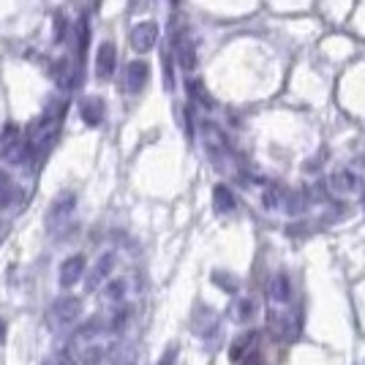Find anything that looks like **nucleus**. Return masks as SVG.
<instances>
[{"label":"nucleus","mask_w":365,"mask_h":365,"mask_svg":"<svg viewBox=\"0 0 365 365\" xmlns=\"http://www.w3.org/2000/svg\"><path fill=\"white\" fill-rule=\"evenodd\" d=\"M3 335H6V322L0 319V344H3Z\"/></svg>","instance_id":"24"},{"label":"nucleus","mask_w":365,"mask_h":365,"mask_svg":"<svg viewBox=\"0 0 365 365\" xmlns=\"http://www.w3.org/2000/svg\"><path fill=\"white\" fill-rule=\"evenodd\" d=\"M148 79H150V66L145 61H131L125 66V74H123V88H125V93H139L145 91Z\"/></svg>","instance_id":"6"},{"label":"nucleus","mask_w":365,"mask_h":365,"mask_svg":"<svg viewBox=\"0 0 365 365\" xmlns=\"http://www.w3.org/2000/svg\"><path fill=\"white\" fill-rule=\"evenodd\" d=\"M79 115H82V120L88 123V125H101L104 115H107V104H104V98H98V96H88V98H82V101H79Z\"/></svg>","instance_id":"8"},{"label":"nucleus","mask_w":365,"mask_h":365,"mask_svg":"<svg viewBox=\"0 0 365 365\" xmlns=\"http://www.w3.org/2000/svg\"><path fill=\"white\" fill-rule=\"evenodd\" d=\"M123 294H125V281L118 278V281H109L107 284V289H104V300H107V303H120Z\"/></svg>","instance_id":"16"},{"label":"nucleus","mask_w":365,"mask_h":365,"mask_svg":"<svg viewBox=\"0 0 365 365\" xmlns=\"http://www.w3.org/2000/svg\"><path fill=\"white\" fill-rule=\"evenodd\" d=\"M0 229H3V224H0Z\"/></svg>","instance_id":"26"},{"label":"nucleus","mask_w":365,"mask_h":365,"mask_svg":"<svg viewBox=\"0 0 365 365\" xmlns=\"http://www.w3.org/2000/svg\"><path fill=\"white\" fill-rule=\"evenodd\" d=\"M52 365H76V354H74V349H61L55 357H52Z\"/></svg>","instance_id":"20"},{"label":"nucleus","mask_w":365,"mask_h":365,"mask_svg":"<svg viewBox=\"0 0 365 365\" xmlns=\"http://www.w3.org/2000/svg\"><path fill=\"white\" fill-rule=\"evenodd\" d=\"M11 199H14V185L9 178H3L0 175V207H9L11 205Z\"/></svg>","instance_id":"17"},{"label":"nucleus","mask_w":365,"mask_h":365,"mask_svg":"<svg viewBox=\"0 0 365 365\" xmlns=\"http://www.w3.org/2000/svg\"><path fill=\"white\" fill-rule=\"evenodd\" d=\"M104 346H91V349L85 351V357H82V363L85 365H101V360H104Z\"/></svg>","instance_id":"19"},{"label":"nucleus","mask_w":365,"mask_h":365,"mask_svg":"<svg viewBox=\"0 0 365 365\" xmlns=\"http://www.w3.org/2000/svg\"><path fill=\"white\" fill-rule=\"evenodd\" d=\"M33 155V145L28 134H22L16 125H6L0 134V158L6 164H25Z\"/></svg>","instance_id":"1"},{"label":"nucleus","mask_w":365,"mask_h":365,"mask_svg":"<svg viewBox=\"0 0 365 365\" xmlns=\"http://www.w3.org/2000/svg\"><path fill=\"white\" fill-rule=\"evenodd\" d=\"M363 205H365V197H363Z\"/></svg>","instance_id":"25"},{"label":"nucleus","mask_w":365,"mask_h":365,"mask_svg":"<svg viewBox=\"0 0 365 365\" xmlns=\"http://www.w3.org/2000/svg\"><path fill=\"white\" fill-rule=\"evenodd\" d=\"M237 365H264V360H262V357H259L257 351H254V354H248V357H243V360H240Z\"/></svg>","instance_id":"22"},{"label":"nucleus","mask_w":365,"mask_h":365,"mask_svg":"<svg viewBox=\"0 0 365 365\" xmlns=\"http://www.w3.org/2000/svg\"><path fill=\"white\" fill-rule=\"evenodd\" d=\"M158 365H175V349H169L164 357H161V363Z\"/></svg>","instance_id":"23"},{"label":"nucleus","mask_w":365,"mask_h":365,"mask_svg":"<svg viewBox=\"0 0 365 365\" xmlns=\"http://www.w3.org/2000/svg\"><path fill=\"white\" fill-rule=\"evenodd\" d=\"M257 344H259V333L237 335V338L232 341V346H229V360H232V363H240L243 357L257 351Z\"/></svg>","instance_id":"10"},{"label":"nucleus","mask_w":365,"mask_h":365,"mask_svg":"<svg viewBox=\"0 0 365 365\" xmlns=\"http://www.w3.org/2000/svg\"><path fill=\"white\" fill-rule=\"evenodd\" d=\"M267 327L278 338H294L297 335V317H294V311H278V308H273L267 314Z\"/></svg>","instance_id":"7"},{"label":"nucleus","mask_w":365,"mask_h":365,"mask_svg":"<svg viewBox=\"0 0 365 365\" xmlns=\"http://www.w3.org/2000/svg\"><path fill=\"white\" fill-rule=\"evenodd\" d=\"M254 308H257V305H254V300H240V303L235 305V311H232V314H235V319H237V322H245V319H251Z\"/></svg>","instance_id":"18"},{"label":"nucleus","mask_w":365,"mask_h":365,"mask_svg":"<svg viewBox=\"0 0 365 365\" xmlns=\"http://www.w3.org/2000/svg\"><path fill=\"white\" fill-rule=\"evenodd\" d=\"M191 93H194V98H197V101H202V104H207V107L213 104V101H210V96L202 91V85H199V82H194V85H191Z\"/></svg>","instance_id":"21"},{"label":"nucleus","mask_w":365,"mask_h":365,"mask_svg":"<svg viewBox=\"0 0 365 365\" xmlns=\"http://www.w3.org/2000/svg\"><path fill=\"white\" fill-rule=\"evenodd\" d=\"M213 205L218 213H232L235 210V197L227 185H215L213 188Z\"/></svg>","instance_id":"15"},{"label":"nucleus","mask_w":365,"mask_h":365,"mask_svg":"<svg viewBox=\"0 0 365 365\" xmlns=\"http://www.w3.org/2000/svg\"><path fill=\"white\" fill-rule=\"evenodd\" d=\"M74 207H76L74 194H63V197H58V202H55L52 210H49V232H52V235H63L66 229L71 227Z\"/></svg>","instance_id":"3"},{"label":"nucleus","mask_w":365,"mask_h":365,"mask_svg":"<svg viewBox=\"0 0 365 365\" xmlns=\"http://www.w3.org/2000/svg\"><path fill=\"white\" fill-rule=\"evenodd\" d=\"M79 314H82V300H79V297H71V294H63V297H58L55 303L49 305L46 322H49L52 330H68V327L76 324Z\"/></svg>","instance_id":"2"},{"label":"nucleus","mask_w":365,"mask_h":365,"mask_svg":"<svg viewBox=\"0 0 365 365\" xmlns=\"http://www.w3.org/2000/svg\"><path fill=\"white\" fill-rule=\"evenodd\" d=\"M330 188H333L335 194H349L357 188V178L351 175L349 169H341V172H335L333 178H330Z\"/></svg>","instance_id":"14"},{"label":"nucleus","mask_w":365,"mask_h":365,"mask_svg":"<svg viewBox=\"0 0 365 365\" xmlns=\"http://www.w3.org/2000/svg\"><path fill=\"white\" fill-rule=\"evenodd\" d=\"M155 41H158V25L153 19L139 22L128 33V44H131L134 52H150L153 46H155Z\"/></svg>","instance_id":"4"},{"label":"nucleus","mask_w":365,"mask_h":365,"mask_svg":"<svg viewBox=\"0 0 365 365\" xmlns=\"http://www.w3.org/2000/svg\"><path fill=\"white\" fill-rule=\"evenodd\" d=\"M175 58L180 63V68L191 71L197 66V49H194V41L188 38V33H178L175 38Z\"/></svg>","instance_id":"9"},{"label":"nucleus","mask_w":365,"mask_h":365,"mask_svg":"<svg viewBox=\"0 0 365 365\" xmlns=\"http://www.w3.org/2000/svg\"><path fill=\"white\" fill-rule=\"evenodd\" d=\"M112 267H115V254H104L101 257V262L96 264V270H93L91 281H88V289H96V287H101V281L107 278L109 273H112Z\"/></svg>","instance_id":"13"},{"label":"nucleus","mask_w":365,"mask_h":365,"mask_svg":"<svg viewBox=\"0 0 365 365\" xmlns=\"http://www.w3.org/2000/svg\"><path fill=\"white\" fill-rule=\"evenodd\" d=\"M46 365H52V363H46Z\"/></svg>","instance_id":"27"},{"label":"nucleus","mask_w":365,"mask_h":365,"mask_svg":"<svg viewBox=\"0 0 365 365\" xmlns=\"http://www.w3.org/2000/svg\"><path fill=\"white\" fill-rule=\"evenodd\" d=\"M267 294H270V300H273L275 305H284V303H289L292 300V284H289V278L284 273H278L270 281V289H267Z\"/></svg>","instance_id":"12"},{"label":"nucleus","mask_w":365,"mask_h":365,"mask_svg":"<svg viewBox=\"0 0 365 365\" xmlns=\"http://www.w3.org/2000/svg\"><path fill=\"white\" fill-rule=\"evenodd\" d=\"M82 273H85V257H82V254L66 259L61 267V287L63 289H71L76 281L82 278Z\"/></svg>","instance_id":"11"},{"label":"nucleus","mask_w":365,"mask_h":365,"mask_svg":"<svg viewBox=\"0 0 365 365\" xmlns=\"http://www.w3.org/2000/svg\"><path fill=\"white\" fill-rule=\"evenodd\" d=\"M115 71H118V49H115L112 41H104L96 52V76L101 82H107V79L115 76Z\"/></svg>","instance_id":"5"}]
</instances>
